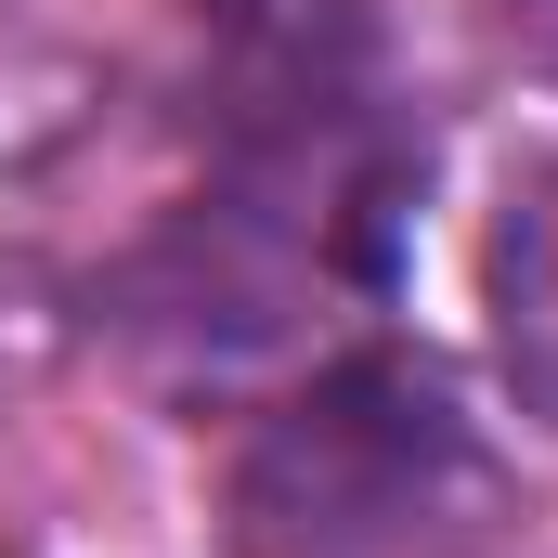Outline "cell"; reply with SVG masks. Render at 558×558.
I'll return each mask as SVG.
<instances>
[{"instance_id": "obj_1", "label": "cell", "mask_w": 558, "mask_h": 558, "mask_svg": "<svg viewBox=\"0 0 558 558\" xmlns=\"http://www.w3.org/2000/svg\"><path fill=\"white\" fill-rule=\"evenodd\" d=\"M494 520V441L403 351L325 364L234 441V558H481Z\"/></svg>"}, {"instance_id": "obj_2", "label": "cell", "mask_w": 558, "mask_h": 558, "mask_svg": "<svg viewBox=\"0 0 558 558\" xmlns=\"http://www.w3.org/2000/svg\"><path fill=\"white\" fill-rule=\"evenodd\" d=\"M481 299H494V351L507 390L558 428V156H520L481 234Z\"/></svg>"}, {"instance_id": "obj_3", "label": "cell", "mask_w": 558, "mask_h": 558, "mask_svg": "<svg viewBox=\"0 0 558 558\" xmlns=\"http://www.w3.org/2000/svg\"><path fill=\"white\" fill-rule=\"evenodd\" d=\"M494 13H507V39H520V52L558 78V0H494Z\"/></svg>"}]
</instances>
